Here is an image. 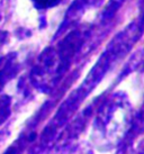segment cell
<instances>
[{
	"mask_svg": "<svg viewBox=\"0 0 144 154\" xmlns=\"http://www.w3.org/2000/svg\"><path fill=\"white\" fill-rule=\"evenodd\" d=\"M142 134H144V107L137 111V114L134 116L130 131L126 134L125 138L128 143H133Z\"/></svg>",
	"mask_w": 144,
	"mask_h": 154,
	"instance_id": "cell-1",
	"label": "cell"
},
{
	"mask_svg": "<svg viewBox=\"0 0 144 154\" xmlns=\"http://www.w3.org/2000/svg\"><path fill=\"white\" fill-rule=\"evenodd\" d=\"M34 1L35 4L41 8H49V7L55 6L60 0H34Z\"/></svg>",
	"mask_w": 144,
	"mask_h": 154,
	"instance_id": "cell-2",
	"label": "cell"
},
{
	"mask_svg": "<svg viewBox=\"0 0 144 154\" xmlns=\"http://www.w3.org/2000/svg\"><path fill=\"white\" fill-rule=\"evenodd\" d=\"M141 7H142V14H141V17L139 18L137 23H139V25H140L142 32L144 33V6H141Z\"/></svg>",
	"mask_w": 144,
	"mask_h": 154,
	"instance_id": "cell-3",
	"label": "cell"
},
{
	"mask_svg": "<svg viewBox=\"0 0 144 154\" xmlns=\"http://www.w3.org/2000/svg\"><path fill=\"white\" fill-rule=\"evenodd\" d=\"M139 151H140V152H143V153H144V138L141 141L140 144H139Z\"/></svg>",
	"mask_w": 144,
	"mask_h": 154,
	"instance_id": "cell-4",
	"label": "cell"
}]
</instances>
